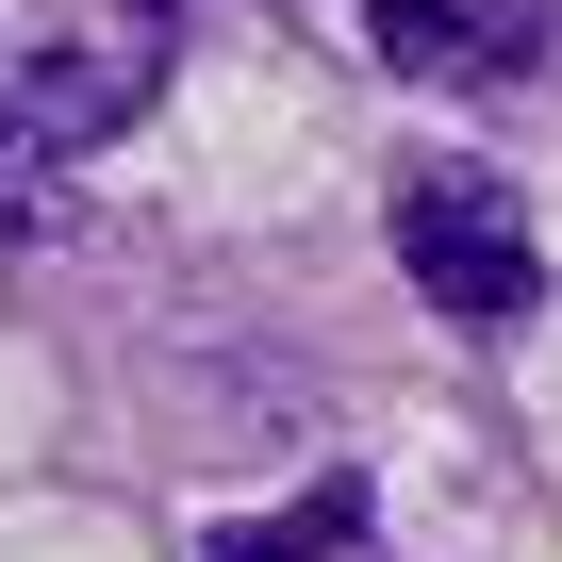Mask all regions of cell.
<instances>
[{"label": "cell", "instance_id": "obj_1", "mask_svg": "<svg viewBox=\"0 0 562 562\" xmlns=\"http://www.w3.org/2000/svg\"><path fill=\"white\" fill-rule=\"evenodd\" d=\"M166 18H182V0H100V18L0 50V215H34L83 149H116L166 100Z\"/></svg>", "mask_w": 562, "mask_h": 562}, {"label": "cell", "instance_id": "obj_2", "mask_svg": "<svg viewBox=\"0 0 562 562\" xmlns=\"http://www.w3.org/2000/svg\"><path fill=\"white\" fill-rule=\"evenodd\" d=\"M381 232H397V265H414V299L447 315V331H529L546 315V248H529V199L496 182V166H397V199H381Z\"/></svg>", "mask_w": 562, "mask_h": 562}, {"label": "cell", "instance_id": "obj_3", "mask_svg": "<svg viewBox=\"0 0 562 562\" xmlns=\"http://www.w3.org/2000/svg\"><path fill=\"white\" fill-rule=\"evenodd\" d=\"M364 529H381V496H364V463H331L315 496H281V513H248V529H215L199 562H364Z\"/></svg>", "mask_w": 562, "mask_h": 562}, {"label": "cell", "instance_id": "obj_4", "mask_svg": "<svg viewBox=\"0 0 562 562\" xmlns=\"http://www.w3.org/2000/svg\"><path fill=\"white\" fill-rule=\"evenodd\" d=\"M364 34H381L397 83H480V67H496V34L463 18V0H364Z\"/></svg>", "mask_w": 562, "mask_h": 562}]
</instances>
